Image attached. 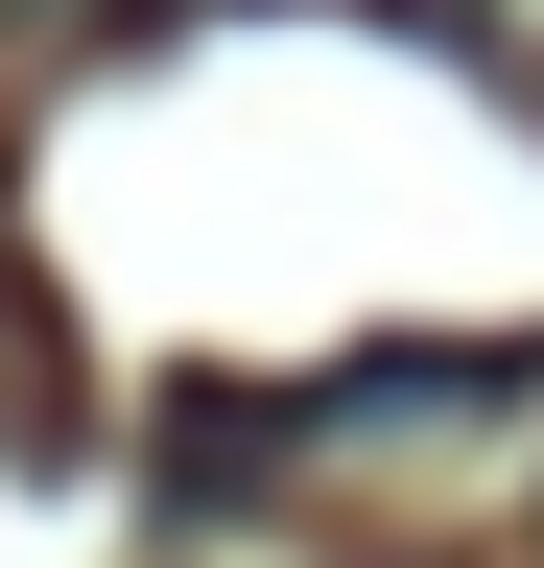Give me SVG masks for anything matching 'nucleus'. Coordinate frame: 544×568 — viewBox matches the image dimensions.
Masks as SVG:
<instances>
[{
	"label": "nucleus",
	"mask_w": 544,
	"mask_h": 568,
	"mask_svg": "<svg viewBox=\"0 0 544 568\" xmlns=\"http://www.w3.org/2000/svg\"><path fill=\"white\" fill-rule=\"evenodd\" d=\"M450 71H497V95H544V0H402Z\"/></svg>",
	"instance_id": "1"
},
{
	"label": "nucleus",
	"mask_w": 544,
	"mask_h": 568,
	"mask_svg": "<svg viewBox=\"0 0 544 568\" xmlns=\"http://www.w3.org/2000/svg\"><path fill=\"white\" fill-rule=\"evenodd\" d=\"M0 426H48V284H24V237H0Z\"/></svg>",
	"instance_id": "2"
},
{
	"label": "nucleus",
	"mask_w": 544,
	"mask_h": 568,
	"mask_svg": "<svg viewBox=\"0 0 544 568\" xmlns=\"http://www.w3.org/2000/svg\"><path fill=\"white\" fill-rule=\"evenodd\" d=\"M119 24H214V0H119Z\"/></svg>",
	"instance_id": "3"
},
{
	"label": "nucleus",
	"mask_w": 544,
	"mask_h": 568,
	"mask_svg": "<svg viewBox=\"0 0 544 568\" xmlns=\"http://www.w3.org/2000/svg\"><path fill=\"white\" fill-rule=\"evenodd\" d=\"M0 24H24V0H0Z\"/></svg>",
	"instance_id": "4"
}]
</instances>
